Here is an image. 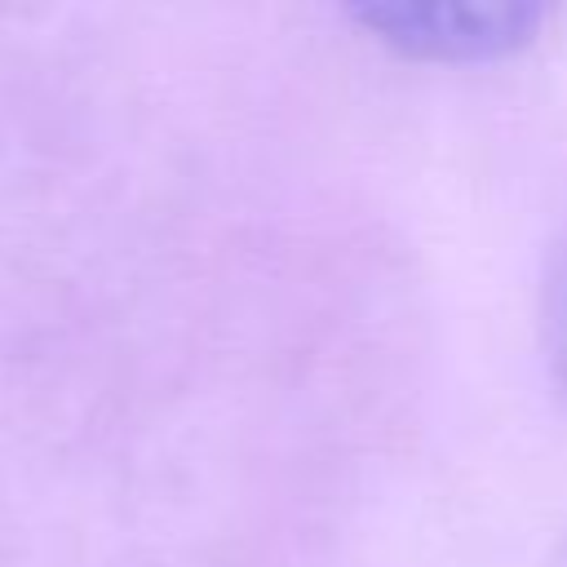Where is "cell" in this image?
<instances>
[{
	"instance_id": "6da1fadb",
	"label": "cell",
	"mask_w": 567,
	"mask_h": 567,
	"mask_svg": "<svg viewBox=\"0 0 567 567\" xmlns=\"http://www.w3.org/2000/svg\"><path fill=\"white\" fill-rule=\"evenodd\" d=\"M350 22L408 62L483 66L523 53L540 27L545 4L532 0H359Z\"/></svg>"
},
{
	"instance_id": "7a4b0ae2",
	"label": "cell",
	"mask_w": 567,
	"mask_h": 567,
	"mask_svg": "<svg viewBox=\"0 0 567 567\" xmlns=\"http://www.w3.org/2000/svg\"><path fill=\"white\" fill-rule=\"evenodd\" d=\"M540 332H545L549 363H554L558 381L567 385V235L554 244V252H549V261H545V284H540Z\"/></svg>"
}]
</instances>
